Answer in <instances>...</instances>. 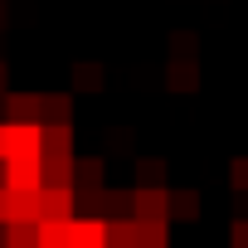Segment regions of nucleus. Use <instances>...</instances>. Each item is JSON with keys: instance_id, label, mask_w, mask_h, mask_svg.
<instances>
[{"instance_id": "nucleus-1", "label": "nucleus", "mask_w": 248, "mask_h": 248, "mask_svg": "<svg viewBox=\"0 0 248 248\" xmlns=\"http://www.w3.org/2000/svg\"><path fill=\"white\" fill-rule=\"evenodd\" d=\"M132 219L137 224H170V190H132Z\"/></svg>"}, {"instance_id": "nucleus-2", "label": "nucleus", "mask_w": 248, "mask_h": 248, "mask_svg": "<svg viewBox=\"0 0 248 248\" xmlns=\"http://www.w3.org/2000/svg\"><path fill=\"white\" fill-rule=\"evenodd\" d=\"M5 185L10 190H44V156H10Z\"/></svg>"}, {"instance_id": "nucleus-3", "label": "nucleus", "mask_w": 248, "mask_h": 248, "mask_svg": "<svg viewBox=\"0 0 248 248\" xmlns=\"http://www.w3.org/2000/svg\"><path fill=\"white\" fill-rule=\"evenodd\" d=\"M10 156H44V127L39 122H25V127L5 122V161Z\"/></svg>"}, {"instance_id": "nucleus-4", "label": "nucleus", "mask_w": 248, "mask_h": 248, "mask_svg": "<svg viewBox=\"0 0 248 248\" xmlns=\"http://www.w3.org/2000/svg\"><path fill=\"white\" fill-rule=\"evenodd\" d=\"M102 175H107L102 156H73V195H97V190H107Z\"/></svg>"}, {"instance_id": "nucleus-5", "label": "nucleus", "mask_w": 248, "mask_h": 248, "mask_svg": "<svg viewBox=\"0 0 248 248\" xmlns=\"http://www.w3.org/2000/svg\"><path fill=\"white\" fill-rule=\"evenodd\" d=\"M73 219V190H44L39 195V224H68Z\"/></svg>"}, {"instance_id": "nucleus-6", "label": "nucleus", "mask_w": 248, "mask_h": 248, "mask_svg": "<svg viewBox=\"0 0 248 248\" xmlns=\"http://www.w3.org/2000/svg\"><path fill=\"white\" fill-rule=\"evenodd\" d=\"M73 97L68 93H39V127H68Z\"/></svg>"}, {"instance_id": "nucleus-7", "label": "nucleus", "mask_w": 248, "mask_h": 248, "mask_svg": "<svg viewBox=\"0 0 248 248\" xmlns=\"http://www.w3.org/2000/svg\"><path fill=\"white\" fill-rule=\"evenodd\" d=\"M5 122L10 127L39 122V93H5Z\"/></svg>"}, {"instance_id": "nucleus-8", "label": "nucleus", "mask_w": 248, "mask_h": 248, "mask_svg": "<svg viewBox=\"0 0 248 248\" xmlns=\"http://www.w3.org/2000/svg\"><path fill=\"white\" fill-rule=\"evenodd\" d=\"M166 88H170V93H195V88H200V59H170Z\"/></svg>"}, {"instance_id": "nucleus-9", "label": "nucleus", "mask_w": 248, "mask_h": 248, "mask_svg": "<svg viewBox=\"0 0 248 248\" xmlns=\"http://www.w3.org/2000/svg\"><path fill=\"white\" fill-rule=\"evenodd\" d=\"M73 248H107V219L73 214Z\"/></svg>"}, {"instance_id": "nucleus-10", "label": "nucleus", "mask_w": 248, "mask_h": 248, "mask_svg": "<svg viewBox=\"0 0 248 248\" xmlns=\"http://www.w3.org/2000/svg\"><path fill=\"white\" fill-rule=\"evenodd\" d=\"M39 195L44 190H10V224H39Z\"/></svg>"}, {"instance_id": "nucleus-11", "label": "nucleus", "mask_w": 248, "mask_h": 248, "mask_svg": "<svg viewBox=\"0 0 248 248\" xmlns=\"http://www.w3.org/2000/svg\"><path fill=\"white\" fill-rule=\"evenodd\" d=\"M44 190H73V156H44Z\"/></svg>"}, {"instance_id": "nucleus-12", "label": "nucleus", "mask_w": 248, "mask_h": 248, "mask_svg": "<svg viewBox=\"0 0 248 248\" xmlns=\"http://www.w3.org/2000/svg\"><path fill=\"white\" fill-rule=\"evenodd\" d=\"M166 185V161L161 156H141L137 161V190H161Z\"/></svg>"}, {"instance_id": "nucleus-13", "label": "nucleus", "mask_w": 248, "mask_h": 248, "mask_svg": "<svg viewBox=\"0 0 248 248\" xmlns=\"http://www.w3.org/2000/svg\"><path fill=\"white\" fill-rule=\"evenodd\" d=\"M200 219V190H170V224Z\"/></svg>"}, {"instance_id": "nucleus-14", "label": "nucleus", "mask_w": 248, "mask_h": 248, "mask_svg": "<svg viewBox=\"0 0 248 248\" xmlns=\"http://www.w3.org/2000/svg\"><path fill=\"white\" fill-rule=\"evenodd\" d=\"M102 219H132V190H102Z\"/></svg>"}, {"instance_id": "nucleus-15", "label": "nucleus", "mask_w": 248, "mask_h": 248, "mask_svg": "<svg viewBox=\"0 0 248 248\" xmlns=\"http://www.w3.org/2000/svg\"><path fill=\"white\" fill-rule=\"evenodd\" d=\"M137 233H141L137 219H112L107 224V248H137Z\"/></svg>"}, {"instance_id": "nucleus-16", "label": "nucleus", "mask_w": 248, "mask_h": 248, "mask_svg": "<svg viewBox=\"0 0 248 248\" xmlns=\"http://www.w3.org/2000/svg\"><path fill=\"white\" fill-rule=\"evenodd\" d=\"M44 156H73V122L68 127H44Z\"/></svg>"}, {"instance_id": "nucleus-17", "label": "nucleus", "mask_w": 248, "mask_h": 248, "mask_svg": "<svg viewBox=\"0 0 248 248\" xmlns=\"http://www.w3.org/2000/svg\"><path fill=\"white\" fill-rule=\"evenodd\" d=\"M39 248H73V219L68 224H39Z\"/></svg>"}, {"instance_id": "nucleus-18", "label": "nucleus", "mask_w": 248, "mask_h": 248, "mask_svg": "<svg viewBox=\"0 0 248 248\" xmlns=\"http://www.w3.org/2000/svg\"><path fill=\"white\" fill-rule=\"evenodd\" d=\"M73 88L97 93V88H102V63H73Z\"/></svg>"}, {"instance_id": "nucleus-19", "label": "nucleus", "mask_w": 248, "mask_h": 248, "mask_svg": "<svg viewBox=\"0 0 248 248\" xmlns=\"http://www.w3.org/2000/svg\"><path fill=\"white\" fill-rule=\"evenodd\" d=\"M137 248H170V224H141Z\"/></svg>"}, {"instance_id": "nucleus-20", "label": "nucleus", "mask_w": 248, "mask_h": 248, "mask_svg": "<svg viewBox=\"0 0 248 248\" xmlns=\"http://www.w3.org/2000/svg\"><path fill=\"white\" fill-rule=\"evenodd\" d=\"M10 248H39V224H10Z\"/></svg>"}, {"instance_id": "nucleus-21", "label": "nucleus", "mask_w": 248, "mask_h": 248, "mask_svg": "<svg viewBox=\"0 0 248 248\" xmlns=\"http://www.w3.org/2000/svg\"><path fill=\"white\" fill-rule=\"evenodd\" d=\"M229 185H233L238 195H248V156H233V161H229Z\"/></svg>"}, {"instance_id": "nucleus-22", "label": "nucleus", "mask_w": 248, "mask_h": 248, "mask_svg": "<svg viewBox=\"0 0 248 248\" xmlns=\"http://www.w3.org/2000/svg\"><path fill=\"white\" fill-rule=\"evenodd\" d=\"M170 49H175V59H195V49H200V44H195V34H185V30H180V34L170 39Z\"/></svg>"}, {"instance_id": "nucleus-23", "label": "nucleus", "mask_w": 248, "mask_h": 248, "mask_svg": "<svg viewBox=\"0 0 248 248\" xmlns=\"http://www.w3.org/2000/svg\"><path fill=\"white\" fill-rule=\"evenodd\" d=\"M229 248H248V219H233L229 224Z\"/></svg>"}, {"instance_id": "nucleus-24", "label": "nucleus", "mask_w": 248, "mask_h": 248, "mask_svg": "<svg viewBox=\"0 0 248 248\" xmlns=\"http://www.w3.org/2000/svg\"><path fill=\"white\" fill-rule=\"evenodd\" d=\"M0 224H10V190H0Z\"/></svg>"}, {"instance_id": "nucleus-25", "label": "nucleus", "mask_w": 248, "mask_h": 248, "mask_svg": "<svg viewBox=\"0 0 248 248\" xmlns=\"http://www.w3.org/2000/svg\"><path fill=\"white\" fill-rule=\"evenodd\" d=\"M0 248H10V224H0Z\"/></svg>"}, {"instance_id": "nucleus-26", "label": "nucleus", "mask_w": 248, "mask_h": 248, "mask_svg": "<svg viewBox=\"0 0 248 248\" xmlns=\"http://www.w3.org/2000/svg\"><path fill=\"white\" fill-rule=\"evenodd\" d=\"M0 161H5V122H0Z\"/></svg>"}, {"instance_id": "nucleus-27", "label": "nucleus", "mask_w": 248, "mask_h": 248, "mask_svg": "<svg viewBox=\"0 0 248 248\" xmlns=\"http://www.w3.org/2000/svg\"><path fill=\"white\" fill-rule=\"evenodd\" d=\"M0 190H10V185H5V161H0Z\"/></svg>"}]
</instances>
